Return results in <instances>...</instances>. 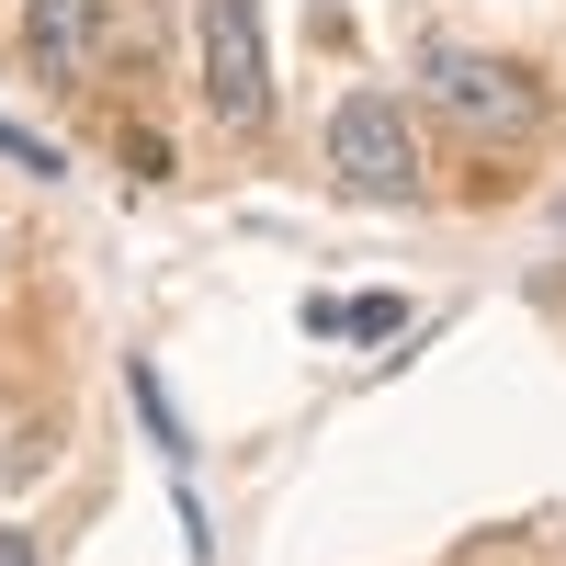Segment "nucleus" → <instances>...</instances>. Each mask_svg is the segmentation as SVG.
<instances>
[{
	"mask_svg": "<svg viewBox=\"0 0 566 566\" xmlns=\"http://www.w3.org/2000/svg\"><path fill=\"white\" fill-rule=\"evenodd\" d=\"M419 91L464 125V136H533L544 125V80L522 57H488V45H419Z\"/></svg>",
	"mask_w": 566,
	"mask_h": 566,
	"instance_id": "1",
	"label": "nucleus"
},
{
	"mask_svg": "<svg viewBox=\"0 0 566 566\" xmlns=\"http://www.w3.org/2000/svg\"><path fill=\"white\" fill-rule=\"evenodd\" d=\"M328 181H340L352 205H419V136L386 91H352V103H328Z\"/></svg>",
	"mask_w": 566,
	"mask_h": 566,
	"instance_id": "2",
	"label": "nucleus"
},
{
	"mask_svg": "<svg viewBox=\"0 0 566 566\" xmlns=\"http://www.w3.org/2000/svg\"><path fill=\"white\" fill-rule=\"evenodd\" d=\"M205 114L216 125H272V45H261V0H205Z\"/></svg>",
	"mask_w": 566,
	"mask_h": 566,
	"instance_id": "3",
	"label": "nucleus"
},
{
	"mask_svg": "<svg viewBox=\"0 0 566 566\" xmlns=\"http://www.w3.org/2000/svg\"><path fill=\"white\" fill-rule=\"evenodd\" d=\"M103 57V0H23V69L45 91H80Z\"/></svg>",
	"mask_w": 566,
	"mask_h": 566,
	"instance_id": "4",
	"label": "nucleus"
},
{
	"mask_svg": "<svg viewBox=\"0 0 566 566\" xmlns=\"http://www.w3.org/2000/svg\"><path fill=\"white\" fill-rule=\"evenodd\" d=\"M57 408L45 397H0V488H34V476H57Z\"/></svg>",
	"mask_w": 566,
	"mask_h": 566,
	"instance_id": "5",
	"label": "nucleus"
},
{
	"mask_svg": "<svg viewBox=\"0 0 566 566\" xmlns=\"http://www.w3.org/2000/svg\"><path fill=\"white\" fill-rule=\"evenodd\" d=\"M306 328H317V340H397V328H408V306H397V295H352V306L306 295Z\"/></svg>",
	"mask_w": 566,
	"mask_h": 566,
	"instance_id": "6",
	"label": "nucleus"
},
{
	"mask_svg": "<svg viewBox=\"0 0 566 566\" xmlns=\"http://www.w3.org/2000/svg\"><path fill=\"white\" fill-rule=\"evenodd\" d=\"M125 397H136V419H148V442H159L170 464H181V453H193V431H181V408H170V386H159V363H148V352H136V363H125Z\"/></svg>",
	"mask_w": 566,
	"mask_h": 566,
	"instance_id": "7",
	"label": "nucleus"
},
{
	"mask_svg": "<svg viewBox=\"0 0 566 566\" xmlns=\"http://www.w3.org/2000/svg\"><path fill=\"white\" fill-rule=\"evenodd\" d=\"M0 159H12V170H34V181H57V170H69V159H57V148H45V136H34V125H12V114H0Z\"/></svg>",
	"mask_w": 566,
	"mask_h": 566,
	"instance_id": "8",
	"label": "nucleus"
},
{
	"mask_svg": "<svg viewBox=\"0 0 566 566\" xmlns=\"http://www.w3.org/2000/svg\"><path fill=\"white\" fill-rule=\"evenodd\" d=\"M0 566H45V555H34V533H23V522H0Z\"/></svg>",
	"mask_w": 566,
	"mask_h": 566,
	"instance_id": "9",
	"label": "nucleus"
},
{
	"mask_svg": "<svg viewBox=\"0 0 566 566\" xmlns=\"http://www.w3.org/2000/svg\"><path fill=\"white\" fill-rule=\"evenodd\" d=\"M0 272H12V227H0Z\"/></svg>",
	"mask_w": 566,
	"mask_h": 566,
	"instance_id": "10",
	"label": "nucleus"
},
{
	"mask_svg": "<svg viewBox=\"0 0 566 566\" xmlns=\"http://www.w3.org/2000/svg\"><path fill=\"white\" fill-rule=\"evenodd\" d=\"M555 227H566V205H555Z\"/></svg>",
	"mask_w": 566,
	"mask_h": 566,
	"instance_id": "11",
	"label": "nucleus"
}]
</instances>
